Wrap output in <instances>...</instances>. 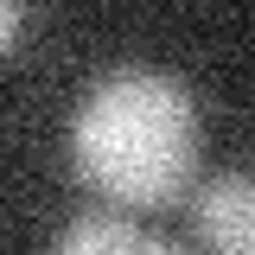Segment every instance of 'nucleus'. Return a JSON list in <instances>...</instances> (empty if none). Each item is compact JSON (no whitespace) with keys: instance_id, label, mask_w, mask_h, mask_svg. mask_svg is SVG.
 Returning <instances> with one entry per match:
<instances>
[{"instance_id":"obj_1","label":"nucleus","mask_w":255,"mask_h":255,"mask_svg":"<svg viewBox=\"0 0 255 255\" xmlns=\"http://www.w3.org/2000/svg\"><path fill=\"white\" fill-rule=\"evenodd\" d=\"M70 172L115 211H166L198 172V102L166 70H109L70 115Z\"/></svg>"},{"instance_id":"obj_2","label":"nucleus","mask_w":255,"mask_h":255,"mask_svg":"<svg viewBox=\"0 0 255 255\" xmlns=\"http://www.w3.org/2000/svg\"><path fill=\"white\" fill-rule=\"evenodd\" d=\"M191 230L217 255H255V172H217L191 191Z\"/></svg>"},{"instance_id":"obj_3","label":"nucleus","mask_w":255,"mask_h":255,"mask_svg":"<svg viewBox=\"0 0 255 255\" xmlns=\"http://www.w3.org/2000/svg\"><path fill=\"white\" fill-rule=\"evenodd\" d=\"M51 255H185V249L140 230L128 211H83V217H70L58 230Z\"/></svg>"}]
</instances>
